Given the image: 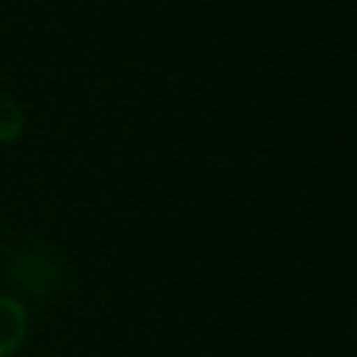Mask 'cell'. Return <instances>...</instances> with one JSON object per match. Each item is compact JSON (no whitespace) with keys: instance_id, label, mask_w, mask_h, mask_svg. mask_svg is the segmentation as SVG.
I'll return each instance as SVG.
<instances>
[{"instance_id":"1","label":"cell","mask_w":357,"mask_h":357,"mask_svg":"<svg viewBox=\"0 0 357 357\" xmlns=\"http://www.w3.org/2000/svg\"><path fill=\"white\" fill-rule=\"evenodd\" d=\"M67 259L59 248L31 245L8 262V276L31 296H56L67 284Z\"/></svg>"},{"instance_id":"2","label":"cell","mask_w":357,"mask_h":357,"mask_svg":"<svg viewBox=\"0 0 357 357\" xmlns=\"http://www.w3.org/2000/svg\"><path fill=\"white\" fill-rule=\"evenodd\" d=\"M28 332L25 307L8 296H0V357L17 351Z\"/></svg>"},{"instance_id":"3","label":"cell","mask_w":357,"mask_h":357,"mask_svg":"<svg viewBox=\"0 0 357 357\" xmlns=\"http://www.w3.org/2000/svg\"><path fill=\"white\" fill-rule=\"evenodd\" d=\"M25 128V117H22V109L0 92V145L6 142H14Z\"/></svg>"}]
</instances>
